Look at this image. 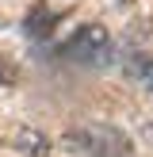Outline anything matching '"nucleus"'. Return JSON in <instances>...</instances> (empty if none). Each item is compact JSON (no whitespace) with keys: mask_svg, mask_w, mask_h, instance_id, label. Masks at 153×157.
I'll return each instance as SVG.
<instances>
[{"mask_svg":"<svg viewBox=\"0 0 153 157\" xmlns=\"http://www.w3.org/2000/svg\"><path fill=\"white\" fill-rule=\"evenodd\" d=\"M65 146L88 153V157H130V138L119 127H107V123H88V127L69 130Z\"/></svg>","mask_w":153,"mask_h":157,"instance_id":"f257e3e1","label":"nucleus"},{"mask_svg":"<svg viewBox=\"0 0 153 157\" xmlns=\"http://www.w3.org/2000/svg\"><path fill=\"white\" fill-rule=\"evenodd\" d=\"M61 50H65V58L80 61V65H103V61L111 58V35H107V27H99V23H88V27H80Z\"/></svg>","mask_w":153,"mask_h":157,"instance_id":"f03ea898","label":"nucleus"},{"mask_svg":"<svg viewBox=\"0 0 153 157\" xmlns=\"http://www.w3.org/2000/svg\"><path fill=\"white\" fill-rule=\"evenodd\" d=\"M54 27H58V15H54L50 8H42V4H38V8H31V15L23 19V31H27L35 42H42V38L50 35Z\"/></svg>","mask_w":153,"mask_h":157,"instance_id":"7ed1b4c3","label":"nucleus"},{"mask_svg":"<svg viewBox=\"0 0 153 157\" xmlns=\"http://www.w3.org/2000/svg\"><path fill=\"white\" fill-rule=\"evenodd\" d=\"M130 73H134L138 81H142L145 88L153 92V58H142V61H134V65H130Z\"/></svg>","mask_w":153,"mask_h":157,"instance_id":"20e7f679","label":"nucleus"},{"mask_svg":"<svg viewBox=\"0 0 153 157\" xmlns=\"http://www.w3.org/2000/svg\"><path fill=\"white\" fill-rule=\"evenodd\" d=\"M15 138H23V150H31V153H42L46 150V146H38V142H42V138H38V134H31V130H15Z\"/></svg>","mask_w":153,"mask_h":157,"instance_id":"39448f33","label":"nucleus"},{"mask_svg":"<svg viewBox=\"0 0 153 157\" xmlns=\"http://www.w3.org/2000/svg\"><path fill=\"white\" fill-rule=\"evenodd\" d=\"M4 84H15V69L0 58V88H4Z\"/></svg>","mask_w":153,"mask_h":157,"instance_id":"423d86ee","label":"nucleus"},{"mask_svg":"<svg viewBox=\"0 0 153 157\" xmlns=\"http://www.w3.org/2000/svg\"><path fill=\"white\" fill-rule=\"evenodd\" d=\"M142 142H149V146H153V123H145V127H142Z\"/></svg>","mask_w":153,"mask_h":157,"instance_id":"0eeeda50","label":"nucleus"}]
</instances>
